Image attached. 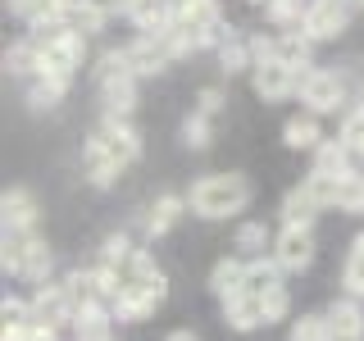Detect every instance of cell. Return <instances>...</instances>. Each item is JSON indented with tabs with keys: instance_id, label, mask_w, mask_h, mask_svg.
<instances>
[{
	"instance_id": "obj_41",
	"label": "cell",
	"mask_w": 364,
	"mask_h": 341,
	"mask_svg": "<svg viewBox=\"0 0 364 341\" xmlns=\"http://www.w3.org/2000/svg\"><path fill=\"white\" fill-rule=\"evenodd\" d=\"M82 5H87V9H96L100 18H109V14H119V9L128 5V0H82Z\"/></svg>"
},
{
	"instance_id": "obj_6",
	"label": "cell",
	"mask_w": 364,
	"mask_h": 341,
	"mask_svg": "<svg viewBox=\"0 0 364 341\" xmlns=\"http://www.w3.org/2000/svg\"><path fill=\"white\" fill-rule=\"evenodd\" d=\"M350 5H355V0H314L301 32H310L314 41L341 37V32H346V23H350Z\"/></svg>"
},
{
	"instance_id": "obj_5",
	"label": "cell",
	"mask_w": 364,
	"mask_h": 341,
	"mask_svg": "<svg viewBox=\"0 0 364 341\" xmlns=\"http://www.w3.org/2000/svg\"><path fill=\"white\" fill-rule=\"evenodd\" d=\"M91 141H96L119 168H128V164H136V159H141V136L132 132L128 119H105V128L91 136Z\"/></svg>"
},
{
	"instance_id": "obj_29",
	"label": "cell",
	"mask_w": 364,
	"mask_h": 341,
	"mask_svg": "<svg viewBox=\"0 0 364 341\" xmlns=\"http://www.w3.org/2000/svg\"><path fill=\"white\" fill-rule=\"evenodd\" d=\"M32 242H37V232H5V273H14V278H18Z\"/></svg>"
},
{
	"instance_id": "obj_26",
	"label": "cell",
	"mask_w": 364,
	"mask_h": 341,
	"mask_svg": "<svg viewBox=\"0 0 364 341\" xmlns=\"http://www.w3.org/2000/svg\"><path fill=\"white\" fill-rule=\"evenodd\" d=\"M73 332L77 341H109V310H77Z\"/></svg>"
},
{
	"instance_id": "obj_3",
	"label": "cell",
	"mask_w": 364,
	"mask_h": 341,
	"mask_svg": "<svg viewBox=\"0 0 364 341\" xmlns=\"http://www.w3.org/2000/svg\"><path fill=\"white\" fill-rule=\"evenodd\" d=\"M296 91H301V100L314 114H328V109H337L341 100H346L341 77L337 73H323V68H301V82H296Z\"/></svg>"
},
{
	"instance_id": "obj_33",
	"label": "cell",
	"mask_w": 364,
	"mask_h": 341,
	"mask_svg": "<svg viewBox=\"0 0 364 341\" xmlns=\"http://www.w3.org/2000/svg\"><path fill=\"white\" fill-rule=\"evenodd\" d=\"M50 250H46V242H32V250H28V259H23V273L18 278H28V282H41L46 273H50Z\"/></svg>"
},
{
	"instance_id": "obj_38",
	"label": "cell",
	"mask_w": 364,
	"mask_h": 341,
	"mask_svg": "<svg viewBox=\"0 0 364 341\" xmlns=\"http://www.w3.org/2000/svg\"><path fill=\"white\" fill-rule=\"evenodd\" d=\"M264 242H269V237H264V227H259V223H246L242 232H237V250H246V255H259Z\"/></svg>"
},
{
	"instance_id": "obj_34",
	"label": "cell",
	"mask_w": 364,
	"mask_h": 341,
	"mask_svg": "<svg viewBox=\"0 0 364 341\" xmlns=\"http://www.w3.org/2000/svg\"><path fill=\"white\" fill-rule=\"evenodd\" d=\"M9 9H14L18 18L37 23V18H46V14H60V0H9Z\"/></svg>"
},
{
	"instance_id": "obj_32",
	"label": "cell",
	"mask_w": 364,
	"mask_h": 341,
	"mask_svg": "<svg viewBox=\"0 0 364 341\" xmlns=\"http://www.w3.org/2000/svg\"><path fill=\"white\" fill-rule=\"evenodd\" d=\"M341 178H346V173H323V168H314V173H310V178H305V187H310V191H314V196H318V200H323V205H337V191H341Z\"/></svg>"
},
{
	"instance_id": "obj_10",
	"label": "cell",
	"mask_w": 364,
	"mask_h": 341,
	"mask_svg": "<svg viewBox=\"0 0 364 341\" xmlns=\"http://www.w3.org/2000/svg\"><path fill=\"white\" fill-rule=\"evenodd\" d=\"M0 219H5V232H32L37 227V200H32V191H5V200H0Z\"/></svg>"
},
{
	"instance_id": "obj_21",
	"label": "cell",
	"mask_w": 364,
	"mask_h": 341,
	"mask_svg": "<svg viewBox=\"0 0 364 341\" xmlns=\"http://www.w3.org/2000/svg\"><path fill=\"white\" fill-rule=\"evenodd\" d=\"M310 5L314 0H269V18H273V28H282V32H301L305 28V14H310Z\"/></svg>"
},
{
	"instance_id": "obj_30",
	"label": "cell",
	"mask_w": 364,
	"mask_h": 341,
	"mask_svg": "<svg viewBox=\"0 0 364 341\" xmlns=\"http://www.w3.org/2000/svg\"><path fill=\"white\" fill-rule=\"evenodd\" d=\"M337 210L341 214H364V173H346V178H341Z\"/></svg>"
},
{
	"instance_id": "obj_44",
	"label": "cell",
	"mask_w": 364,
	"mask_h": 341,
	"mask_svg": "<svg viewBox=\"0 0 364 341\" xmlns=\"http://www.w3.org/2000/svg\"><path fill=\"white\" fill-rule=\"evenodd\" d=\"M355 109H364V82H360V91H355Z\"/></svg>"
},
{
	"instance_id": "obj_28",
	"label": "cell",
	"mask_w": 364,
	"mask_h": 341,
	"mask_svg": "<svg viewBox=\"0 0 364 341\" xmlns=\"http://www.w3.org/2000/svg\"><path fill=\"white\" fill-rule=\"evenodd\" d=\"M219 60H223L228 73H237V68L255 64V55H250V41L246 37H232V32H228V37L219 41Z\"/></svg>"
},
{
	"instance_id": "obj_18",
	"label": "cell",
	"mask_w": 364,
	"mask_h": 341,
	"mask_svg": "<svg viewBox=\"0 0 364 341\" xmlns=\"http://www.w3.org/2000/svg\"><path fill=\"white\" fill-rule=\"evenodd\" d=\"M310 45H314L310 32H282V37L273 41V60H282L291 68H305L310 64Z\"/></svg>"
},
{
	"instance_id": "obj_12",
	"label": "cell",
	"mask_w": 364,
	"mask_h": 341,
	"mask_svg": "<svg viewBox=\"0 0 364 341\" xmlns=\"http://www.w3.org/2000/svg\"><path fill=\"white\" fill-rule=\"evenodd\" d=\"M223 318L237 328V332H250V328L269 323V314H264V301H259V296H250V291H237V296H228V301H223Z\"/></svg>"
},
{
	"instance_id": "obj_39",
	"label": "cell",
	"mask_w": 364,
	"mask_h": 341,
	"mask_svg": "<svg viewBox=\"0 0 364 341\" xmlns=\"http://www.w3.org/2000/svg\"><path fill=\"white\" fill-rule=\"evenodd\" d=\"M259 301H264V314H269V323H273V318H282V314H287L291 296H287V287H273V291L259 296Z\"/></svg>"
},
{
	"instance_id": "obj_9",
	"label": "cell",
	"mask_w": 364,
	"mask_h": 341,
	"mask_svg": "<svg viewBox=\"0 0 364 341\" xmlns=\"http://www.w3.org/2000/svg\"><path fill=\"white\" fill-rule=\"evenodd\" d=\"M32 318H46V323H55V328L73 323L77 305H73V296H68L64 282H60V287H41L37 291V301H32Z\"/></svg>"
},
{
	"instance_id": "obj_47",
	"label": "cell",
	"mask_w": 364,
	"mask_h": 341,
	"mask_svg": "<svg viewBox=\"0 0 364 341\" xmlns=\"http://www.w3.org/2000/svg\"><path fill=\"white\" fill-rule=\"evenodd\" d=\"M187 5H191V0H187Z\"/></svg>"
},
{
	"instance_id": "obj_36",
	"label": "cell",
	"mask_w": 364,
	"mask_h": 341,
	"mask_svg": "<svg viewBox=\"0 0 364 341\" xmlns=\"http://www.w3.org/2000/svg\"><path fill=\"white\" fill-rule=\"evenodd\" d=\"M0 318H5V328H28V323H32V305H23V301H14V296H5Z\"/></svg>"
},
{
	"instance_id": "obj_46",
	"label": "cell",
	"mask_w": 364,
	"mask_h": 341,
	"mask_svg": "<svg viewBox=\"0 0 364 341\" xmlns=\"http://www.w3.org/2000/svg\"><path fill=\"white\" fill-rule=\"evenodd\" d=\"M355 5H364V0H355Z\"/></svg>"
},
{
	"instance_id": "obj_43",
	"label": "cell",
	"mask_w": 364,
	"mask_h": 341,
	"mask_svg": "<svg viewBox=\"0 0 364 341\" xmlns=\"http://www.w3.org/2000/svg\"><path fill=\"white\" fill-rule=\"evenodd\" d=\"M164 341H196L191 332H173V337H164Z\"/></svg>"
},
{
	"instance_id": "obj_24",
	"label": "cell",
	"mask_w": 364,
	"mask_h": 341,
	"mask_svg": "<svg viewBox=\"0 0 364 341\" xmlns=\"http://www.w3.org/2000/svg\"><path fill=\"white\" fill-rule=\"evenodd\" d=\"M100 100H105V119H128L136 105V82H114L100 87Z\"/></svg>"
},
{
	"instance_id": "obj_23",
	"label": "cell",
	"mask_w": 364,
	"mask_h": 341,
	"mask_svg": "<svg viewBox=\"0 0 364 341\" xmlns=\"http://www.w3.org/2000/svg\"><path fill=\"white\" fill-rule=\"evenodd\" d=\"M5 68L14 77H37L41 73V50L32 41H18V45H9L5 50Z\"/></svg>"
},
{
	"instance_id": "obj_42",
	"label": "cell",
	"mask_w": 364,
	"mask_h": 341,
	"mask_svg": "<svg viewBox=\"0 0 364 341\" xmlns=\"http://www.w3.org/2000/svg\"><path fill=\"white\" fill-rule=\"evenodd\" d=\"M200 114H205V119L219 114V91H205V96H200Z\"/></svg>"
},
{
	"instance_id": "obj_25",
	"label": "cell",
	"mask_w": 364,
	"mask_h": 341,
	"mask_svg": "<svg viewBox=\"0 0 364 341\" xmlns=\"http://www.w3.org/2000/svg\"><path fill=\"white\" fill-rule=\"evenodd\" d=\"M350 155H355V151H350L341 136H337V141H323L314 151V168H323V173H350Z\"/></svg>"
},
{
	"instance_id": "obj_4",
	"label": "cell",
	"mask_w": 364,
	"mask_h": 341,
	"mask_svg": "<svg viewBox=\"0 0 364 341\" xmlns=\"http://www.w3.org/2000/svg\"><path fill=\"white\" fill-rule=\"evenodd\" d=\"M82 55H87L82 32L64 28L60 37H55V41L41 50V73H55V77H68V82H73V73H77V64H82Z\"/></svg>"
},
{
	"instance_id": "obj_8",
	"label": "cell",
	"mask_w": 364,
	"mask_h": 341,
	"mask_svg": "<svg viewBox=\"0 0 364 341\" xmlns=\"http://www.w3.org/2000/svg\"><path fill=\"white\" fill-rule=\"evenodd\" d=\"M296 82H301V73H296L291 64H282V60H264V64H255V91L264 100H282V96H291Z\"/></svg>"
},
{
	"instance_id": "obj_40",
	"label": "cell",
	"mask_w": 364,
	"mask_h": 341,
	"mask_svg": "<svg viewBox=\"0 0 364 341\" xmlns=\"http://www.w3.org/2000/svg\"><path fill=\"white\" fill-rule=\"evenodd\" d=\"M187 141H191V146H205V141H210V119H205V114L187 119Z\"/></svg>"
},
{
	"instance_id": "obj_17",
	"label": "cell",
	"mask_w": 364,
	"mask_h": 341,
	"mask_svg": "<svg viewBox=\"0 0 364 341\" xmlns=\"http://www.w3.org/2000/svg\"><path fill=\"white\" fill-rule=\"evenodd\" d=\"M282 269L278 259H250L246 264V282H242V291H250V296H264V291H273V287H282Z\"/></svg>"
},
{
	"instance_id": "obj_7",
	"label": "cell",
	"mask_w": 364,
	"mask_h": 341,
	"mask_svg": "<svg viewBox=\"0 0 364 341\" xmlns=\"http://www.w3.org/2000/svg\"><path fill=\"white\" fill-rule=\"evenodd\" d=\"M273 259H278L287 273H301L305 264L314 259V237H310V227H282L278 232V242H273Z\"/></svg>"
},
{
	"instance_id": "obj_16",
	"label": "cell",
	"mask_w": 364,
	"mask_h": 341,
	"mask_svg": "<svg viewBox=\"0 0 364 341\" xmlns=\"http://www.w3.org/2000/svg\"><path fill=\"white\" fill-rule=\"evenodd\" d=\"M191 200H182V196H159L155 205H151V214H146V237H164L168 227H173L178 219H182V210H187Z\"/></svg>"
},
{
	"instance_id": "obj_14",
	"label": "cell",
	"mask_w": 364,
	"mask_h": 341,
	"mask_svg": "<svg viewBox=\"0 0 364 341\" xmlns=\"http://www.w3.org/2000/svg\"><path fill=\"white\" fill-rule=\"evenodd\" d=\"M123 14H128L141 32H164L168 23H173V9H168L164 0H128Z\"/></svg>"
},
{
	"instance_id": "obj_11",
	"label": "cell",
	"mask_w": 364,
	"mask_h": 341,
	"mask_svg": "<svg viewBox=\"0 0 364 341\" xmlns=\"http://www.w3.org/2000/svg\"><path fill=\"white\" fill-rule=\"evenodd\" d=\"M323 318H328V337L333 341H364V310L355 305V296L337 301Z\"/></svg>"
},
{
	"instance_id": "obj_31",
	"label": "cell",
	"mask_w": 364,
	"mask_h": 341,
	"mask_svg": "<svg viewBox=\"0 0 364 341\" xmlns=\"http://www.w3.org/2000/svg\"><path fill=\"white\" fill-rule=\"evenodd\" d=\"M346 291L350 296H364V232L355 237V246H350V255H346Z\"/></svg>"
},
{
	"instance_id": "obj_1",
	"label": "cell",
	"mask_w": 364,
	"mask_h": 341,
	"mask_svg": "<svg viewBox=\"0 0 364 341\" xmlns=\"http://www.w3.org/2000/svg\"><path fill=\"white\" fill-rule=\"evenodd\" d=\"M187 200H191V210H196L200 219H228V214L246 210L250 182L242 173H214V178H200Z\"/></svg>"
},
{
	"instance_id": "obj_15",
	"label": "cell",
	"mask_w": 364,
	"mask_h": 341,
	"mask_svg": "<svg viewBox=\"0 0 364 341\" xmlns=\"http://www.w3.org/2000/svg\"><path fill=\"white\" fill-rule=\"evenodd\" d=\"M282 141H287L291 151H318V146H323V132H318L314 109H310V114H296V119H287V128H282Z\"/></svg>"
},
{
	"instance_id": "obj_13",
	"label": "cell",
	"mask_w": 364,
	"mask_h": 341,
	"mask_svg": "<svg viewBox=\"0 0 364 341\" xmlns=\"http://www.w3.org/2000/svg\"><path fill=\"white\" fill-rule=\"evenodd\" d=\"M318 210H328V205L318 200L310 187H296V191H287V200H282V223H291V227H310V223L318 219Z\"/></svg>"
},
{
	"instance_id": "obj_27",
	"label": "cell",
	"mask_w": 364,
	"mask_h": 341,
	"mask_svg": "<svg viewBox=\"0 0 364 341\" xmlns=\"http://www.w3.org/2000/svg\"><path fill=\"white\" fill-rule=\"evenodd\" d=\"M119 173H123V168L114 164V159H109L105 151H100L96 141H87V178L96 182V187H109V182L119 178Z\"/></svg>"
},
{
	"instance_id": "obj_22",
	"label": "cell",
	"mask_w": 364,
	"mask_h": 341,
	"mask_svg": "<svg viewBox=\"0 0 364 341\" xmlns=\"http://www.w3.org/2000/svg\"><path fill=\"white\" fill-rule=\"evenodd\" d=\"M64 91H68V77L37 73V77H32V87H28V100H32V109H55L64 100Z\"/></svg>"
},
{
	"instance_id": "obj_20",
	"label": "cell",
	"mask_w": 364,
	"mask_h": 341,
	"mask_svg": "<svg viewBox=\"0 0 364 341\" xmlns=\"http://www.w3.org/2000/svg\"><path fill=\"white\" fill-rule=\"evenodd\" d=\"M242 282H246V264H242V259H219L214 273H210V291L219 296V301L237 296V291H242Z\"/></svg>"
},
{
	"instance_id": "obj_45",
	"label": "cell",
	"mask_w": 364,
	"mask_h": 341,
	"mask_svg": "<svg viewBox=\"0 0 364 341\" xmlns=\"http://www.w3.org/2000/svg\"><path fill=\"white\" fill-rule=\"evenodd\" d=\"M164 5H168V9H173V14H178V9H182V5H187V0H164Z\"/></svg>"
},
{
	"instance_id": "obj_37",
	"label": "cell",
	"mask_w": 364,
	"mask_h": 341,
	"mask_svg": "<svg viewBox=\"0 0 364 341\" xmlns=\"http://www.w3.org/2000/svg\"><path fill=\"white\" fill-rule=\"evenodd\" d=\"M132 242H128V237H109V242H105V255H100V264H105V269H119L123 264V259H128L132 255Z\"/></svg>"
},
{
	"instance_id": "obj_2",
	"label": "cell",
	"mask_w": 364,
	"mask_h": 341,
	"mask_svg": "<svg viewBox=\"0 0 364 341\" xmlns=\"http://www.w3.org/2000/svg\"><path fill=\"white\" fill-rule=\"evenodd\" d=\"M114 278H119V291H141L146 301H155V305H164V296H168L164 273L155 269V259L146 255V250H132V255L114 269Z\"/></svg>"
},
{
	"instance_id": "obj_35",
	"label": "cell",
	"mask_w": 364,
	"mask_h": 341,
	"mask_svg": "<svg viewBox=\"0 0 364 341\" xmlns=\"http://www.w3.org/2000/svg\"><path fill=\"white\" fill-rule=\"evenodd\" d=\"M341 141H346L355 155H364V109L346 114V123H341Z\"/></svg>"
},
{
	"instance_id": "obj_19",
	"label": "cell",
	"mask_w": 364,
	"mask_h": 341,
	"mask_svg": "<svg viewBox=\"0 0 364 341\" xmlns=\"http://www.w3.org/2000/svg\"><path fill=\"white\" fill-rule=\"evenodd\" d=\"M114 82H136V68L128 60V45H123V50H109L105 60L96 64V87H114Z\"/></svg>"
}]
</instances>
